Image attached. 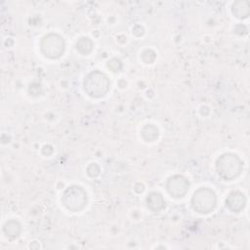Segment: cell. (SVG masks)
Instances as JSON below:
<instances>
[{
    "label": "cell",
    "mask_w": 250,
    "mask_h": 250,
    "mask_svg": "<svg viewBox=\"0 0 250 250\" xmlns=\"http://www.w3.org/2000/svg\"><path fill=\"white\" fill-rule=\"evenodd\" d=\"M243 162L234 153L226 152L219 156L216 162V170L218 175L226 180L231 181L236 179L242 172Z\"/></svg>",
    "instance_id": "6da1fadb"
},
{
    "label": "cell",
    "mask_w": 250,
    "mask_h": 250,
    "mask_svg": "<svg viewBox=\"0 0 250 250\" xmlns=\"http://www.w3.org/2000/svg\"><path fill=\"white\" fill-rule=\"evenodd\" d=\"M83 86L87 95L92 98H101L108 92L110 82L104 72L93 70L86 75Z\"/></svg>",
    "instance_id": "7a4b0ae2"
},
{
    "label": "cell",
    "mask_w": 250,
    "mask_h": 250,
    "mask_svg": "<svg viewBox=\"0 0 250 250\" xmlns=\"http://www.w3.org/2000/svg\"><path fill=\"white\" fill-rule=\"evenodd\" d=\"M191 207L199 214H208L212 212L217 203L215 192L209 188H199L191 196Z\"/></svg>",
    "instance_id": "3957f363"
},
{
    "label": "cell",
    "mask_w": 250,
    "mask_h": 250,
    "mask_svg": "<svg viewBox=\"0 0 250 250\" xmlns=\"http://www.w3.org/2000/svg\"><path fill=\"white\" fill-rule=\"evenodd\" d=\"M62 202L71 212L81 211L88 202L87 192L80 186H70L63 191Z\"/></svg>",
    "instance_id": "277c9868"
},
{
    "label": "cell",
    "mask_w": 250,
    "mask_h": 250,
    "mask_svg": "<svg viewBox=\"0 0 250 250\" xmlns=\"http://www.w3.org/2000/svg\"><path fill=\"white\" fill-rule=\"evenodd\" d=\"M64 40L58 33L46 34L40 42V50L42 54L49 59H58L64 52Z\"/></svg>",
    "instance_id": "5b68a950"
},
{
    "label": "cell",
    "mask_w": 250,
    "mask_h": 250,
    "mask_svg": "<svg viewBox=\"0 0 250 250\" xmlns=\"http://www.w3.org/2000/svg\"><path fill=\"white\" fill-rule=\"evenodd\" d=\"M189 188L188 181L181 176V175H174L171 176L166 182V189L168 193L175 198H180L186 195Z\"/></svg>",
    "instance_id": "8992f818"
},
{
    "label": "cell",
    "mask_w": 250,
    "mask_h": 250,
    "mask_svg": "<svg viewBox=\"0 0 250 250\" xmlns=\"http://www.w3.org/2000/svg\"><path fill=\"white\" fill-rule=\"evenodd\" d=\"M246 204V198L240 191H231L226 198V206L231 212H240Z\"/></svg>",
    "instance_id": "52a82bcc"
},
{
    "label": "cell",
    "mask_w": 250,
    "mask_h": 250,
    "mask_svg": "<svg viewBox=\"0 0 250 250\" xmlns=\"http://www.w3.org/2000/svg\"><path fill=\"white\" fill-rule=\"evenodd\" d=\"M146 202L147 208L153 212H159V211L163 210L166 206L165 200H164L162 194L159 192H156V191L150 192L146 196Z\"/></svg>",
    "instance_id": "ba28073f"
},
{
    "label": "cell",
    "mask_w": 250,
    "mask_h": 250,
    "mask_svg": "<svg viewBox=\"0 0 250 250\" xmlns=\"http://www.w3.org/2000/svg\"><path fill=\"white\" fill-rule=\"evenodd\" d=\"M232 14L238 19H245L250 14V3L249 1H236L231 6Z\"/></svg>",
    "instance_id": "9c48e42d"
},
{
    "label": "cell",
    "mask_w": 250,
    "mask_h": 250,
    "mask_svg": "<svg viewBox=\"0 0 250 250\" xmlns=\"http://www.w3.org/2000/svg\"><path fill=\"white\" fill-rule=\"evenodd\" d=\"M3 231L8 237L16 238L20 235V233L21 231V224L16 220L7 221L3 226Z\"/></svg>",
    "instance_id": "30bf717a"
},
{
    "label": "cell",
    "mask_w": 250,
    "mask_h": 250,
    "mask_svg": "<svg viewBox=\"0 0 250 250\" xmlns=\"http://www.w3.org/2000/svg\"><path fill=\"white\" fill-rule=\"evenodd\" d=\"M142 137L146 142H153L158 138V129L153 124H147L142 129Z\"/></svg>",
    "instance_id": "8fae6325"
},
{
    "label": "cell",
    "mask_w": 250,
    "mask_h": 250,
    "mask_svg": "<svg viewBox=\"0 0 250 250\" xmlns=\"http://www.w3.org/2000/svg\"><path fill=\"white\" fill-rule=\"evenodd\" d=\"M76 49L82 55H88L93 50V42L89 37H81L76 42Z\"/></svg>",
    "instance_id": "7c38bea8"
},
{
    "label": "cell",
    "mask_w": 250,
    "mask_h": 250,
    "mask_svg": "<svg viewBox=\"0 0 250 250\" xmlns=\"http://www.w3.org/2000/svg\"><path fill=\"white\" fill-rule=\"evenodd\" d=\"M107 67L110 68L113 72H118L121 67H122V64H121V62L117 59H111L110 61H108L107 62Z\"/></svg>",
    "instance_id": "4fadbf2b"
},
{
    "label": "cell",
    "mask_w": 250,
    "mask_h": 250,
    "mask_svg": "<svg viewBox=\"0 0 250 250\" xmlns=\"http://www.w3.org/2000/svg\"><path fill=\"white\" fill-rule=\"evenodd\" d=\"M87 174L94 178V177H97L99 174H100V167L97 163H91L88 167H87Z\"/></svg>",
    "instance_id": "5bb4252c"
}]
</instances>
